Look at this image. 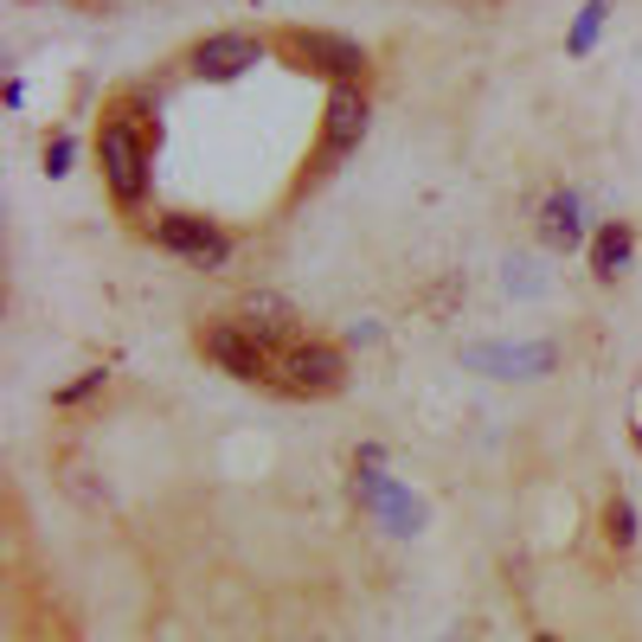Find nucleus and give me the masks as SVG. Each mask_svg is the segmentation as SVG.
Here are the masks:
<instances>
[{"label":"nucleus","mask_w":642,"mask_h":642,"mask_svg":"<svg viewBox=\"0 0 642 642\" xmlns=\"http://www.w3.org/2000/svg\"><path fill=\"white\" fill-rule=\"evenodd\" d=\"M206 360H219L231 379H270L276 373V347H270L258 328H238V322H226V328H206Z\"/></svg>","instance_id":"1"},{"label":"nucleus","mask_w":642,"mask_h":642,"mask_svg":"<svg viewBox=\"0 0 642 642\" xmlns=\"http://www.w3.org/2000/svg\"><path fill=\"white\" fill-rule=\"evenodd\" d=\"M97 149H104V174H110V193L135 206V199H142V187H149V142H142V135H135L129 122H110Z\"/></svg>","instance_id":"2"},{"label":"nucleus","mask_w":642,"mask_h":642,"mask_svg":"<svg viewBox=\"0 0 642 642\" xmlns=\"http://www.w3.org/2000/svg\"><path fill=\"white\" fill-rule=\"evenodd\" d=\"M276 373H283V385H290V392H308V399H322V392H340V379H347V360H340V347L303 340V347H283Z\"/></svg>","instance_id":"3"},{"label":"nucleus","mask_w":642,"mask_h":642,"mask_svg":"<svg viewBox=\"0 0 642 642\" xmlns=\"http://www.w3.org/2000/svg\"><path fill=\"white\" fill-rule=\"evenodd\" d=\"M264 58V45L251 33H213L193 45V77H206V84H231V77H244L251 65Z\"/></svg>","instance_id":"4"},{"label":"nucleus","mask_w":642,"mask_h":642,"mask_svg":"<svg viewBox=\"0 0 642 642\" xmlns=\"http://www.w3.org/2000/svg\"><path fill=\"white\" fill-rule=\"evenodd\" d=\"M154 238H161L167 251L193 258V264H226V258H231V238H226V231L206 226V219H193V213H167V219L154 226Z\"/></svg>","instance_id":"5"},{"label":"nucleus","mask_w":642,"mask_h":642,"mask_svg":"<svg viewBox=\"0 0 642 642\" xmlns=\"http://www.w3.org/2000/svg\"><path fill=\"white\" fill-rule=\"evenodd\" d=\"M290 52L303 58L308 72H322V77H360L367 72V52L353 45V39H340V33H290Z\"/></svg>","instance_id":"6"},{"label":"nucleus","mask_w":642,"mask_h":642,"mask_svg":"<svg viewBox=\"0 0 642 642\" xmlns=\"http://www.w3.org/2000/svg\"><path fill=\"white\" fill-rule=\"evenodd\" d=\"M360 135H367V97L353 90V84H340L335 97H328V129H322V161H340V154L360 149Z\"/></svg>","instance_id":"7"},{"label":"nucleus","mask_w":642,"mask_h":642,"mask_svg":"<svg viewBox=\"0 0 642 642\" xmlns=\"http://www.w3.org/2000/svg\"><path fill=\"white\" fill-rule=\"evenodd\" d=\"M476 373H494V379H533V373H553V347L546 340H533V347H469L463 353Z\"/></svg>","instance_id":"8"},{"label":"nucleus","mask_w":642,"mask_h":642,"mask_svg":"<svg viewBox=\"0 0 642 642\" xmlns=\"http://www.w3.org/2000/svg\"><path fill=\"white\" fill-rule=\"evenodd\" d=\"M360 501L373 508V514H385V527L392 533H417L424 527V501L405 489H392L385 476H360Z\"/></svg>","instance_id":"9"},{"label":"nucleus","mask_w":642,"mask_h":642,"mask_svg":"<svg viewBox=\"0 0 642 642\" xmlns=\"http://www.w3.org/2000/svg\"><path fill=\"white\" fill-rule=\"evenodd\" d=\"M540 238L559 244V251H572V244L585 238V226H578V199H572V193H553V199L540 206Z\"/></svg>","instance_id":"10"},{"label":"nucleus","mask_w":642,"mask_h":642,"mask_svg":"<svg viewBox=\"0 0 642 642\" xmlns=\"http://www.w3.org/2000/svg\"><path fill=\"white\" fill-rule=\"evenodd\" d=\"M630 251H636V231H630V226H605V231H598V244H591V270L610 283L617 270L630 264Z\"/></svg>","instance_id":"11"},{"label":"nucleus","mask_w":642,"mask_h":642,"mask_svg":"<svg viewBox=\"0 0 642 642\" xmlns=\"http://www.w3.org/2000/svg\"><path fill=\"white\" fill-rule=\"evenodd\" d=\"M244 328H258L264 340H276L290 328V303H283V296H251V303H244Z\"/></svg>","instance_id":"12"},{"label":"nucleus","mask_w":642,"mask_h":642,"mask_svg":"<svg viewBox=\"0 0 642 642\" xmlns=\"http://www.w3.org/2000/svg\"><path fill=\"white\" fill-rule=\"evenodd\" d=\"M610 0H591L585 13H578V26H572V52H591V39H598V26H605Z\"/></svg>","instance_id":"13"},{"label":"nucleus","mask_w":642,"mask_h":642,"mask_svg":"<svg viewBox=\"0 0 642 642\" xmlns=\"http://www.w3.org/2000/svg\"><path fill=\"white\" fill-rule=\"evenodd\" d=\"M610 540H617V546H630V540H636V508H630L623 494L610 501Z\"/></svg>","instance_id":"14"},{"label":"nucleus","mask_w":642,"mask_h":642,"mask_svg":"<svg viewBox=\"0 0 642 642\" xmlns=\"http://www.w3.org/2000/svg\"><path fill=\"white\" fill-rule=\"evenodd\" d=\"M97 385H104V367H97V373H84V379H72V385L58 392V405H77V399H84V392H97Z\"/></svg>","instance_id":"15"},{"label":"nucleus","mask_w":642,"mask_h":642,"mask_svg":"<svg viewBox=\"0 0 642 642\" xmlns=\"http://www.w3.org/2000/svg\"><path fill=\"white\" fill-rule=\"evenodd\" d=\"M45 167H52V181H58V174L72 167V142H52V149H45Z\"/></svg>","instance_id":"16"},{"label":"nucleus","mask_w":642,"mask_h":642,"mask_svg":"<svg viewBox=\"0 0 642 642\" xmlns=\"http://www.w3.org/2000/svg\"><path fill=\"white\" fill-rule=\"evenodd\" d=\"M540 642H553V636H540Z\"/></svg>","instance_id":"17"}]
</instances>
